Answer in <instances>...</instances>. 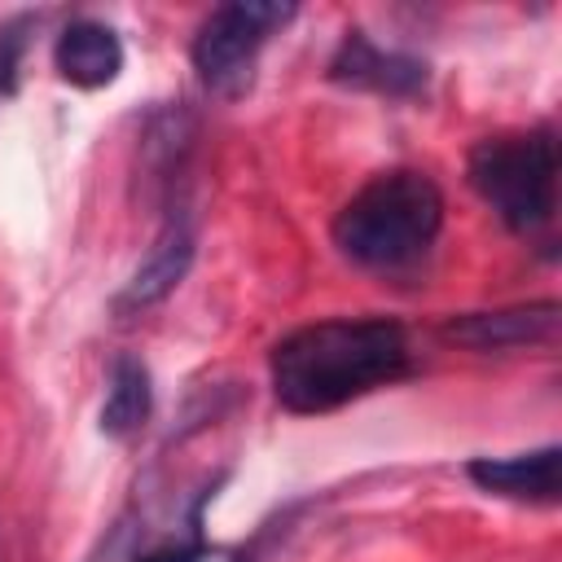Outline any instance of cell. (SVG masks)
Here are the masks:
<instances>
[{
	"mask_svg": "<svg viewBox=\"0 0 562 562\" xmlns=\"http://www.w3.org/2000/svg\"><path fill=\"white\" fill-rule=\"evenodd\" d=\"M413 373V347L391 316H329L281 334L268 351V382L285 413L321 417Z\"/></svg>",
	"mask_w": 562,
	"mask_h": 562,
	"instance_id": "obj_1",
	"label": "cell"
},
{
	"mask_svg": "<svg viewBox=\"0 0 562 562\" xmlns=\"http://www.w3.org/2000/svg\"><path fill=\"white\" fill-rule=\"evenodd\" d=\"M443 233V193L426 171L391 167L360 184L329 224L338 255L369 272H404Z\"/></svg>",
	"mask_w": 562,
	"mask_h": 562,
	"instance_id": "obj_2",
	"label": "cell"
},
{
	"mask_svg": "<svg viewBox=\"0 0 562 562\" xmlns=\"http://www.w3.org/2000/svg\"><path fill=\"white\" fill-rule=\"evenodd\" d=\"M465 180L509 233L544 237L558 220V132L540 123L474 140Z\"/></svg>",
	"mask_w": 562,
	"mask_h": 562,
	"instance_id": "obj_3",
	"label": "cell"
},
{
	"mask_svg": "<svg viewBox=\"0 0 562 562\" xmlns=\"http://www.w3.org/2000/svg\"><path fill=\"white\" fill-rule=\"evenodd\" d=\"M294 13H299L294 4H277V0H233L211 9L189 44V61L198 79L220 97H241L255 79V61L263 44L277 31H285Z\"/></svg>",
	"mask_w": 562,
	"mask_h": 562,
	"instance_id": "obj_4",
	"label": "cell"
},
{
	"mask_svg": "<svg viewBox=\"0 0 562 562\" xmlns=\"http://www.w3.org/2000/svg\"><path fill=\"white\" fill-rule=\"evenodd\" d=\"M426 79H430V66L422 57L400 53V48H382L360 26L347 31L338 53L329 57V83L356 88V92H373V97H391V101L422 97Z\"/></svg>",
	"mask_w": 562,
	"mask_h": 562,
	"instance_id": "obj_5",
	"label": "cell"
},
{
	"mask_svg": "<svg viewBox=\"0 0 562 562\" xmlns=\"http://www.w3.org/2000/svg\"><path fill=\"white\" fill-rule=\"evenodd\" d=\"M193 255H198V233H193V220L184 206H171L154 246L145 250V259L136 263V272L127 277V285L114 294V312L127 316V312H149L158 307L162 299H171L180 290V281L189 277L193 268Z\"/></svg>",
	"mask_w": 562,
	"mask_h": 562,
	"instance_id": "obj_6",
	"label": "cell"
},
{
	"mask_svg": "<svg viewBox=\"0 0 562 562\" xmlns=\"http://www.w3.org/2000/svg\"><path fill=\"white\" fill-rule=\"evenodd\" d=\"M558 321H562L558 299H540V303H518V307H496V312L448 316L443 338H452L470 351H518V347L553 342Z\"/></svg>",
	"mask_w": 562,
	"mask_h": 562,
	"instance_id": "obj_7",
	"label": "cell"
},
{
	"mask_svg": "<svg viewBox=\"0 0 562 562\" xmlns=\"http://www.w3.org/2000/svg\"><path fill=\"white\" fill-rule=\"evenodd\" d=\"M562 448L544 443L531 452H514V457H474L465 465L470 483L501 496V501H518V505H558L562 501Z\"/></svg>",
	"mask_w": 562,
	"mask_h": 562,
	"instance_id": "obj_8",
	"label": "cell"
},
{
	"mask_svg": "<svg viewBox=\"0 0 562 562\" xmlns=\"http://www.w3.org/2000/svg\"><path fill=\"white\" fill-rule=\"evenodd\" d=\"M53 66L70 88H83V92L110 88L123 70V40L114 26L97 18H75L61 26L53 44Z\"/></svg>",
	"mask_w": 562,
	"mask_h": 562,
	"instance_id": "obj_9",
	"label": "cell"
},
{
	"mask_svg": "<svg viewBox=\"0 0 562 562\" xmlns=\"http://www.w3.org/2000/svg\"><path fill=\"white\" fill-rule=\"evenodd\" d=\"M154 413V378L140 356H114L110 364V391L101 404V435L110 439H132Z\"/></svg>",
	"mask_w": 562,
	"mask_h": 562,
	"instance_id": "obj_10",
	"label": "cell"
},
{
	"mask_svg": "<svg viewBox=\"0 0 562 562\" xmlns=\"http://www.w3.org/2000/svg\"><path fill=\"white\" fill-rule=\"evenodd\" d=\"M31 13H18L9 22H0V101L18 92V75H22V53H26V31H31Z\"/></svg>",
	"mask_w": 562,
	"mask_h": 562,
	"instance_id": "obj_11",
	"label": "cell"
},
{
	"mask_svg": "<svg viewBox=\"0 0 562 562\" xmlns=\"http://www.w3.org/2000/svg\"><path fill=\"white\" fill-rule=\"evenodd\" d=\"M140 562H246L237 549L228 544H206V540H180V544H162Z\"/></svg>",
	"mask_w": 562,
	"mask_h": 562,
	"instance_id": "obj_12",
	"label": "cell"
}]
</instances>
